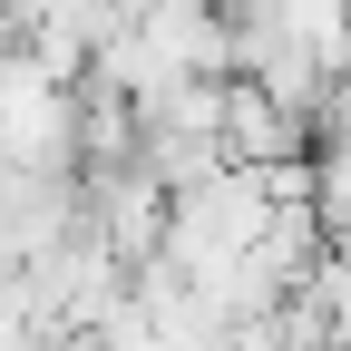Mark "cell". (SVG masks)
I'll use <instances>...</instances> for the list:
<instances>
[{"instance_id":"1","label":"cell","mask_w":351,"mask_h":351,"mask_svg":"<svg viewBox=\"0 0 351 351\" xmlns=\"http://www.w3.org/2000/svg\"><path fill=\"white\" fill-rule=\"evenodd\" d=\"M0 156L29 176H78L88 166V98L69 78H49L29 49L0 69Z\"/></svg>"},{"instance_id":"2","label":"cell","mask_w":351,"mask_h":351,"mask_svg":"<svg viewBox=\"0 0 351 351\" xmlns=\"http://www.w3.org/2000/svg\"><path fill=\"white\" fill-rule=\"evenodd\" d=\"M302 137H313V117H293L283 98H263L254 78L225 88V156H234V166H293Z\"/></svg>"}]
</instances>
